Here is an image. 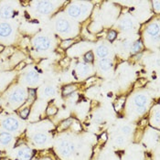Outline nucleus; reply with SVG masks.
Instances as JSON below:
<instances>
[{"mask_svg":"<svg viewBox=\"0 0 160 160\" xmlns=\"http://www.w3.org/2000/svg\"><path fill=\"white\" fill-rule=\"evenodd\" d=\"M4 49H5V47H4L3 45L0 44V53H1L2 51H4Z\"/></svg>","mask_w":160,"mask_h":160,"instance_id":"nucleus-41","label":"nucleus"},{"mask_svg":"<svg viewBox=\"0 0 160 160\" xmlns=\"http://www.w3.org/2000/svg\"><path fill=\"white\" fill-rule=\"evenodd\" d=\"M116 36H117L116 31H114V30H111V31L108 33V35H107V38H108V40H109V41H113V40L115 39Z\"/></svg>","mask_w":160,"mask_h":160,"instance_id":"nucleus-26","label":"nucleus"},{"mask_svg":"<svg viewBox=\"0 0 160 160\" xmlns=\"http://www.w3.org/2000/svg\"><path fill=\"white\" fill-rule=\"evenodd\" d=\"M59 149L64 157H70L74 151V145L68 140H62L59 143Z\"/></svg>","mask_w":160,"mask_h":160,"instance_id":"nucleus-2","label":"nucleus"},{"mask_svg":"<svg viewBox=\"0 0 160 160\" xmlns=\"http://www.w3.org/2000/svg\"><path fill=\"white\" fill-rule=\"evenodd\" d=\"M14 16V10L9 6H4L0 8V17L4 19L10 18Z\"/></svg>","mask_w":160,"mask_h":160,"instance_id":"nucleus-12","label":"nucleus"},{"mask_svg":"<svg viewBox=\"0 0 160 160\" xmlns=\"http://www.w3.org/2000/svg\"><path fill=\"white\" fill-rule=\"evenodd\" d=\"M33 45L37 50L39 51L47 50L50 47V39L46 36H38L34 38Z\"/></svg>","mask_w":160,"mask_h":160,"instance_id":"nucleus-1","label":"nucleus"},{"mask_svg":"<svg viewBox=\"0 0 160 160\" xmlns=\"http://www.w3.org/2000/svg\"><path fill=\"white\" fill-rule=\"evenodd\" d=\"M53 9V4L49 1H39L37 3L36 10L41 15H48Z\"/></svg>","mask_w":160,"mask_h":160,"instance_id":"nucleus-4","label":"nucleus"},{"mask_svg":"<svg viewBox=\"0 0 160 160\" xmlns=\"http://www.w3.org/2000/svg\"><path fill=\"white\" fill-rule=\"evenodd\" d=\"M28 93H29V95H30L32 98H34L35 95H36V90H35V89H29V90H28Z\"/></svg>","mask_w":160,"mask_h":160,"instance_id":"nucleus-36","label":"nucleus"},{"mask_svg":"<svg viewBox=\"0 0 160 160\" xmlns=\"http://www.w3.org/2000/svg\"><path fill=\"white\" fill-rule=\"evenodd\" d=\"M84 58H85V61L87 62H92L93 61V53H92V51H88L86 54H85V56H84Z\"/></svg>","mask_w":160,"mask_h":160,"instance_id":"nucleus-25","label":"nucleus"},{"mask_svg":"<svg viewBox=\"0 0 160 160\" xmlns=\"http://www.w3.org/2000/svg\"><path fill=\"white\" fill-rule=\"evenodd\" d=\"M123 102H124V98H120L118 100L117 103L115 104V110H116V111H119V110H120V108L123 106Z\"/></svg>","mask_w":160,"mask_h":160,"instance_id":"nucleus-31","label":"nucleus"},{"mask_svg":"<svg viewBox=\"0 0 160 160\" xmlns=\"http://www.w3.org/2000/svg\"><path fill=\"white\" fill-rule=\"evenodd\" d=\"M0 160H9L8 158H1Z\"/></svg>","mask_w":160,"mask_h":160,"instance_id":"nucleus-42","label":"nucleus"},{"mask_svg":"<svg viewBox=\"0 0 160 160\" xmlns=\"http://www.w3.org/2000/svg\"><path fill=\"white\" fill-rule=\"evenodd\" d=\"M134 27V24H133V21L129 18H125L121 21L120 23V28L123 29V30H129L131 29L132 28Z\"/></svg>","mask_w":160,"mask_h":160,"instance_id":"nucleus-18","label":"nucleus"},{"mask_svg":"<svg viewBox=\"0 0 160 160\" xmlns=\"http://www.w3.org/2000/svg\"><path fill=\"white\" fill-rule=\"evenodd\" d=\"M38 77H39L38 73L35 71L28 72L25 75V82L29 85H33V84L37 83V82L38 81Z\"/></svg>","mask_w":160,"mask_h":160,"instance_id":"nucleus-8","label":"nucleus"},{"mask_svg":"<svg viewBox=\"0 0 160 160\" xmlns=\"http://www.w3.org/2000/svg\"><path fill=\"white\" fill-rule=\"evenodd\" d=\"M72 119H67V120L63 121L62 123V124H61V129H62V130H64V129L69 128V127L72 125Z\"/></svg>","mask_w":160,"mask_h":160,"instance_id":"nucleus-24","label":"nucleus"},{"mask_svg":"<svg viewBox=\"0 0 160 160\" xmlns=\"http://www.w3.org/2000/svg\"><path fill=\"white\" fill-rule=\"evenodd\" d=\"M148 123V121H147V119H144L142 122H141V125H145L146 123Z\"/></svg>","mask_w":160,"mask_h":160,"instance_id":"nucleus-39","label":"nucleus"},{"mask_svg":"<svg viewBox=\"0 0 160 160\" xmlns=\"http://www.w3.org/2000/svg\"><path fill=\"white\" fill-rule=\"evenodd\" d=\"M131 127L130 126H128V125H125V126H123L122 127V132H123V134L124 135H129L130 133H131Z\"/></svg>","mask_w":160,"mask_h":160,"instance_id":"nucleus-33","label":"nucleus"},{"mask_svg":"<svg viewBox=\"0 0 160 160\" xmlns=\"http://www.w3.org/2000/svg\"><path fill=\"white\" fill-rule=\"evenodd\" d=\"M89 72V66L85 63H80L77 66V73L80 74L81 76L85 75Z\"/></svg>","mask_w":160,"mask_h":160,"instance_id":"nucleus-19","label":"nucleus"},{"mask_svg":"<svg viewBox=\"0 0 160 160\" xmlns=\"http://www.w3.org/2000/svg\"><path fill=\"white\" fill-rule=\"evenodd\" d=\"M3 127L5 128V130L7 131H9V132H14V131H17L19 127V123L18 121L15 118V117H8L6 118L3 123H2Z\"/></svg>","mask_w":160,"mask_h":160,"instance_id":"nucleus-5","label":"nucleus"},{"mask_svg":"<svg viewBox=\"0 0 160 160\" xmlns=\"http://www.w3.org/2000/svg\"><path fill=\"white\" fill-rule=\"evenodd\" d=\"M147 33L149 36L153 37L154 38H157L158 40L159 38V25L158 23H154L151 24L147 29Z\"/></svg>","mask_w":160,"mask_h":160,"instance_id":"nucleus-10","label":"nucleus"},{"mask_svg":"<svg viewBox=\"0 0 160 160\" xmlns=\"http://www.w3.org/2000/svg\"><path fill=\"white\" fill-rule=\"evenodd\" d=\"M25 62H26L27 64H28V63H31V62H32V60H31V59H27V60L25 61Z\"/></svg>","mask_w":160,"mask_h":160,"instance_id":"nucleus-40","label":"nucleus"},{"mask_svg":"<svg viewBox=\"0 0 160 160\" xmlns=\"http://www.w3.org/2000/svg\"><path fill=\"white\" fill-rule=\"evenodd\" d=\"M56 112H57V108H56L55 106L51 105V106H49V107H48V109H47V113H48L49 115H54Z\"/></svg>","mask_w":160,"mask_h":160,"instance_id":"nucleus-28","label":"nucleus"},{"mask_svg":"<svg viewBox=\"0 0 160 160\" xmlns=\"http://www.w3.org/2000/svg\"><path fill=\"white\" fill-rule=\"evenodd\" d=\"M88 10L87 6H77V5H73L71 6L67 12L69 14L70 17H72V18H78L81 15L85 14Z\"/></svg>","mask_w":160,"mask_h":160,"instance_id":"nucleus-3","label":"nucleus"},{"mask_svg":"<svg viewBox=\"0 0 160 160\" xmlns=\"http://www.w3.org/2000/svg\"><path fill=\"white\" fill-rule=\"evenodd\" d=\"M131 47H132V43L130 40H125L123 42V48L125 49H129Z\"/></svg>","mask_w":160,"mask_h":160,"instance_id":"nucleus-34","label":"nucleus"},{"mask_svg":"<svg viewBox=\"0 0 160 160\" xmlns=\"http://www.w3.org/2000/svg\"><path fill=\"white\" fill-rule=\"evenodd\" d=\"M148 82V81L146 80V79H140V80H138L137 82H136V84H135V87L136 88H138V87H143L146 83Z\"/></svg>","mask_w":160,"mask_h":160,"instance_id":"nucleus-27","label":"nucleus"},{"mask_svg":"<svg viewBox=\"0 0 160 160\" xmlns=\"http://www.w3.org/2000/svg\"><path fill=\"white\" fill-rule=\"evenodd\" d=\"M29 112H30L29 108H25V109H23L22 111L20 112V116H21L23 119H26V118L28 116V114H29Z\"/></svg>","mask_w":160,"mask_h":160,"instance_id":"nucleus-30","label":"nucleus"},{"mask_svg":"<svg viewBox=\"0 0 160 160\" xmlns=\"http://www.w3.org/2000/svg\"><path fill=\"white\" fill-rule=\"evenodd\" d=\"M69 64H70V60H69L68 58L64 59L62 62H61V65H62V66H64V67H65V66H68Z\"/></svg>","mask_w":160,"mask_h":160,"instance_id":"nucleus-35","label":"nucleus"},{"mask_svg":"<svg viewBox=\"0 0 160 160\" xmlns=\"http://www.w3.org/2000/svg\"><path fill=\"white\" fill-rule=\"evenodd\" d=\"M96 54L99 58L101 59H104L105 57H107L109 55V49L107 46L105 45H100L98 48L96 49Z\"/></svg>","mask_w":160,"mask_h":160,"instance_id":"nucleus-16","label":"nucleus"},{"mask_svg":"<svg viewBox=\"0 0 160 160\" xmlns=\"http://www.w3.org/2000/svg\"><path fill=\"white\" fill-rule=\"evenodd\" d=\"M95 78H91V79H89L88 81L86 82V84L87 85H91L92 83H93V82H95Z\"/></svg>","mask_w":160,"mask_h":160,"instance_id":"nucleus-38","label":"nucleus"},{"mask_svg":"<svg viewBox=\"0 0 160 160\" xmlns=\"http://www.w3.org/2000/svg\"><path fill=\"white\" fill-rule=\"evenodd\" d=\"M33 156V151L29 148H22L18 152V158L19 160H30Z\"/></svg>","mask_w":160,"mask_h":160,"instance_id":"nucleus-9","label":"nucleus"},{"mask_svg":"<svg viewBox=\"0 0 160 160\" xmlns=\"http://www.w3.org/2000/svg\"><path fill=\"white\" fill-rule=\"evenodd\" d=\"M12 33V27L9 23H1L0 24V37L8 38Z\"/></svg>","mask_w":160,"mask_h":160,"instance_id":"nucleus-11","label":"nucleus"},{"mask_svg":"<svg viewBox=\"0 0 160 160\" xmlns=\"http://www.w3.org/2000/svg\"><path fill=\"white\" fill-rule=\"evenodd\" d=\"M114 143L116 145H118V146H122V145H123V143H124V137L121 136H117L115 138V140H114Z\"/></svg>","mask_w":160,"mask_h":160,"instance_id":"nucleus-29","label":"nucleus"},{"mask_svg":"<svg viewBox=\"0 0 160 160\" xmlns=\"http://www.w3.org/2000/svg\"><path fill=\"white\" fill-rule=\"evenodd\" d=\"M44 93L47 95V96H50V95H54L56 93V90L55 88L52 86H48L44 89Z\"/></svg>","mask_w":160,"mask_h":160,"instance_id":"nucleus-22","label":"nucleus"},{"mask_svg":"<svg viewBox=\"0 0 160 160\" xmlns=\"http://www.w3.org/2000/svg\"><path fill=\"white\" fill-rule=\"evenodd\" d=\"M99 67L102 71H108L110 70L112 66V62L110 59L108 58H104V59H101L98 63Z\"/></svg>","mask_w":160,"mask_h":160,"instance_id":"nucleus-14","label":"nucleus"},{"mask_svg":"<svg viewBox=\"0 0 160 160\" xmlns=\"http://www.w3.org/2000/svg\"><path fill=\"white\" fill-rule=\"evenodd\" d=\"M12 141V136L8 132H3L0 134V144L3 146H8Z\"/></svg>","mask_w":160,"mask_h":160,"instance_id":"nucleus-17","label":"nucleus"},{"mask_svg":"<svg viewBox=\"0 0 160 160\" xmlns=\"http://www.w3.org/2000/svg\"><path fill=\"white\" fill-rule=\"evenodd\" d=\"M77 90V86L76 85H68V86H65L62 90V93L63 95H70L72 93H73L74 92Z\"/></svg>","mask_w":160,"mask_h":160,"instance_id":"nucleus-20","label":"nucleus"},{"mask_svg":"<svg viewBox=\"0 0 160 160\" xmlns=\"http://www.w3.org/2000/svg\"><path fill=\"white\" fill-rule=\"evenodd\" d=\"M146 111H147L146 107H137V112L138 113H144Z\"/></svg>","mask_w":160,"mask_h":160,"instance_id":"nucleus-37","label":"nucleus"},{"mask_svg":"<svg viewBox=\"0 0 160 160\" xmlns=\"http://www.w3.org/2000/svg\"><path fill=\"white\" fill-rule=\"evenodd\" d=\"M25 98H26L25 90L21 89V88H18V89H16L10 94L9 100L13 103H20V102H22L24 101Z\"/></svg>","mask_w":160,"mask_h":160,"instance_id":"nucleus-6","label":"nucleus"},{"mask_svg":"<svg viewBox=\"0 0 160 160\" xmlns=\"http://www.w3.org/2000/svg\"><path fill=\"white\" fill-rule=\"evenodd\" d=\"M134 102L136 107H145L148 102V98L144 94H137L134 98Z\"/></svg>","mask_w":160,"mask_h":160,"instance_id":"nucleus-13","label":"nucleus"},{"mask_svg":"<svg viewBox=\"0 0 160 160\" xmlns=\"http://www.w3.org/2000/svg\"><path fill=\"white\" fill-rule=\"evenodd\" d=\"M73 43V39H66V40H63L62 43H61V47H62V49H68V48H70Z\"/></svg>","mask_w":160,"mask_h":160,"instance_id":"nucleus-21","label":"nucleus"},{"mask_svg":"<svg viewBox=\"0 0 160 160\" xmlns=\"http://www.w3.org/2000/svg\"><path fill=\"white\" fill-rule=\"evenodd\" d=\"M132 48H133L134 52H138V51H140L141 49H143V44H142L141 40H137L136 43H134V44L132 45Z\"/></svg>","mask_w":160,"mask_h":160,"instance_id":"nucleus-23","label":"nucleus"},{"mask_svg":"<svg viewBox=\"0 0 160 160\" xmlns=\"http://www.w3.org/2000/svg\"><path fill=\"white\" fill-rule=\"evenodd\" d=\"M71 28L70 22L65 18H60L56 22V29L60 33H68Z\"/></svg>","mask_w":160,"mask_h":160,"instance_id":"nucleus-7","label":"nucleus"},{"mask_svg":"<svg viewBox=\"0 0 160 160\" xmlns=\"http://www.w3.org/2000/svg\"><path fill=\"white\" fill-rule=\"evenodd\" d=\"M26 66H27V63L25 62V61H23V62H19V63L15 67V69H16L17 71H21L22 69H24Z\"/></svg>","mask_w":160,"mask_h":160,"instance_id":"nucleus-32","label":"nucleus"},{"mask_svg":"<svg viewBox=\"0 0 160 160\" xmlns=\"http://www.w3.org/2000/svg\"><path fill=\"white\" fill-rule=\"evenodd\" d=\"M48 141V136L42 133H39V134H36L35 136H33V142L38 145V146H41V145H44L46 144Z\"/></svg>","mask_w":160,"mask_h":160,"instance_id":"nucleus-15","label":"nucleus"}]
</instances>
